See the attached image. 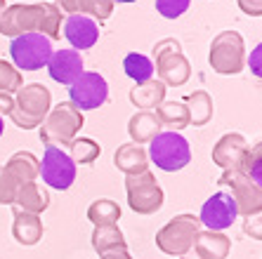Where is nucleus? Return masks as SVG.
<instances>
[{
  "label": "nucleus",
  "instance_id": "obj_33",
  "mask_svg": "<svg viewBox=\"0 0 262 259\" xmlns=\"http://www.w3.org/2000/svg\"><path fill=\"white\" fill-rule=\"evenodd\" d=\"M17 189H19L17 177L5 165H0V205H12L14 196H17Z\"/></svg>",
  "mask_w": 262,
  "mask_h": 259
},
{
  "label": "nucleus",
  "instance_id": "obj_10",
  "mask_svg": "<svg viewBox=\"0 0 262 259\" xmlns=\"http://www.w3.org/2000/svg\"><path fill=\"white\" fill-rule=\"evenodd\" d=\"M38 177H43V184H48L50 189L67 191L76 181V163L61 146H48L38 165Z\"/></svg>",
  "mask_w": 262,
  "mask_h": 259
},
{
  "label": "nucleus",
  "instance_id": "obj_44",
  "mask_svg": "<svg viewBox=\"0 0 262 259\" xmlns=\"http://www.w3.org/2000/svg\"><path fill=\"white\" fill-rule=\"evenodd\" d=\"M45 3H48V0H45Z\"/></svg>",
  "mask_w": 262,
  "mask_h": 259
},
{
  "label": "nucleus",
  "instance_id": "obj_21",
  "mask_svg": "<svg viewBox=\"0 0 262 259\" xmlns=\"http://www.w3.org/2000/svg\"><path fill=\"white\" fill-rule=\"evenodd\" d=\"M161 127L163 125H161L156 111H137L128 123V134L133 139V144L144 146L161 132Z\"/></svg>",
  "mask_w": 262,
  "mask_h": 259
},
{
  "label": "nucleus",
  "instance_id": "obj_1",
  "mask_svg": "<svg viewBox=\"0 0 262 259\" xmlns=\"http://www.w3.org/2000/svg\"><path fill=\"white\" fill-rule=\"evenodd\" d=\"M0 33L5 38H17L21 33H43L50 40L61 36V10L52 3L36 5H10L0 12Z\"/></svg>",
  "mask_w": 262,
  "mask_h": 259
},
{
  "label": "nucleus",
  "instance_id": "obj_5",
  "mask_svg": "<svg viewBox=\"0 0 262 259\" xmlns=\"http://www.w3.org/2000/svg\"><path fill=\"white\" fill-rule=\"evenodd\" d=\"M154 59L156 61V73H159V80L168 87H180L187 80L191 78V64L189 59L182 55V48L180 42L172 40V38H165V40L156 42L154 45Z\"/></svg>",
  "mask_w": 262,
  "mask_h": 259
},
{
  "label": "nucleus",
  "instance_id": "obj_26",
  "mask_svg": "<svg viewBox=\"0 0 262 259\" xmlns=\"http://www.w3.org/2000/svg\"><path fill=\"white\" fill-rule=\"evenodd\" d=\"M38 165H40V160H38L31 151H17V153L5 163V168L17 177L19 184H26V181L38 179Z\"/></svg>",
  "mask_w": 262,
  "mask_h": 259
},
{
  "label": "nucleus",
  "instance_id": "obj_11",
  "mask_svg": "<svg viewBox=\"0 0 262 259\" xmlns=\"http://www.w3.org/2000/svg\"><path fill=\"white\" fill-rule=\"evenodd\" d=\"M220 184L229 189L234 203H236V207H238V215L250 217V215H255V212L262 210V189L257 186V184H253V181L241 172V168L222 170Z\"/></svg>",
  "mask_w": 262,
  "mask_h": 259
},
{
  "label": "nucleus",
  "instance_id": "obj_7",
  "mask_svg": "<svg viewBox=\"0 0 262 259\" xmlns=\"http://www.w3.org/2000/svg\"><path fill=\"white\" fill-rule=\"evenodd\" d=\"M199 231H201L199 217H194V215H177L156 233V247L163 254L182 257L194 247Z\"/></svg>",
  "mask_w": 262,
  "mask_h": 259
},
{
  "label": "nucleus",
  "instance_id": "obj_43",
  "mask_svg": "<svg viewBox=\"0 0 262 259\" xmlns=\"http://www.w3.org/2000/svg\"><path fill=\"white\" fill-rule=\"evenodd\" d=\"M3 10H5V0H0V12H3Z\"/></svg>",
  "mask_w": 262,
  "mask_h": 259
},
{
  "label": "nucleus",
  "instance_id": "obj_32",
  "mask_svg": "<svg viewBox=\"0 0 262 259\" xmlns=\"http://www.w3.org/2000/svg\"><path fill=\"white\" fill-rule=\"evenodd\" d=\"M24 85L21 78V71L14 66L12 61L0 59V92H7V95H17V90Z\"/></svg>",
  "mask_w": 262,
  "mask_h": 259
},
{
  "label": "nucleus",
  "instance_id": "obj_29",
  "mask_svg": "<svg viewBox=\"0 0 262 259\" xmlns=\"http://www.w3.org/2000/svg\"><path fill=\"white\" fill-rule=\"evenodd\" d=\"M88 219L95 226H114L121 219V207L111 198H97L88 207Z\"/></svg>",
  "mask_w": 262,
  "mask_h": 259
},
{
  "label": "nucleus",
  "instance_id": "obj_42",
  "mask_svg": "<svg viewBox=\"0 0 262 259\" xmlns=\"http://www.w3.org/2000/svg\"><path fill=\"white\" fill-rule=\"evenodd\" d=\"M111 3H135V0H111Z\"/></svg>",
  "mask_w": 262,
  "mask_h": 259
},
{
  "label": "nucleus",
  "instance_id": "obj_6",
  "mask_svg": "<svg viewBox=\"0 0 262 259\" xmlns=\"http://www.w3.org/2000/svg\"><path fill=\"white\" fill-rule=\"evenodd\" d=\"M208 61L220 76H236L246 66V42L236 31H222L210 42Z\"/></svg>",
  "mask_w": 262,
  "mask_h": 259
},
{
  "label": "nucleus",
  "instance_id": "obj_38",
  "mask_svg": "<svg viewBox=\"0 0 262 259\" xmlns=\"http://www.w3.org/2000/svg\"><path fill=\"white\" fill-rule=\"evenodd\" d=\"M14 109V95L0 92V115H10Z\"/></svg>",
  "mask_w": 262,
  "mask_h": 259
},
{
  "label": "nucleus",
  "instance_id": "obj_18",
  "mask_svg": "<svg viewBox=\"0 0 262 259\" xmlns=\"http://www.w3.org/2000/svg\"><path fill=\"white\" fill-rule=\"evenodd\" d=\"M12 207H14V210H21V212H31V215H40V212H45L50 207V193H48V189L40 186L38 181H26V184H19Z\"/></svg>",
  "mask_w": 262,
  "mask_h": 259
},
{
  "label": "nucleus",
  "instance_id": "obj_27",
  "mask_svg": "<svg viewBox=\"0 0 262 259\" xmlns=\"http://www.w3.org/2000/svg\"><path fill=\"white\" fill-rule=\"evenodd\" d=\"M156 115L163 127H170L172 132H180L184 127H189V111L184 102H163L159 104Z\"/></svg>",
  "mask_w": 262,
  "mask_h": 259
},
{
  "label": "nucleus",
  "instance_id": "obj_17",
  "mask_svg": "<svg viewBox=\"0 0 262 259\" xmlns=\"http://www.w3.org/2000/svg\"><path fill=\"white\" fill-rule=\"evenodd\" d=\"M191 252L199 259H227L232 252V241L220 231H206L201 229L194 241Z\"/></svg>",
  "mask_w": 262,
  "mask_h": 259
},
{
  "label": "nucleus",
  "instance_id": "obj_22",
  "mask_svg": "<svg viewBox=\"0 0 262 259\" xmlns=\"http://www.w3.org/2000/svg\"><path fill=\"white\" fill-rule=\"evenodd\" d=\"M130 102L140 111H156L159 104L165 102V85L156 78L135 85L133 90H130Z\"/></svg>",
  "mask_w": 262,
  "mask_h": 259
},
{
  "label": "nucleus",
  "instance_id": "obj_16",
  "mask_svg": "<svg viewBox=\"0 0 262 259\" xmlns=\"http://www.w3.org/2000/svg\"><path fill=\"white\" fill-rule=\"evenodd\" d=\"M246 151H248V142H246L244 134L229 132L225 137H220L217 144L213 146V163L220 165L222 170L238 168L246 156Z\"/></svg>",
  "mask_w": 262,
  "mask_h": 259
},
{
  "label": "nucleus",
  "instance_id": "obj_8",
  "mask_svg": "<svg viewBox=\"0 0 262 259\" xmlns=\"http://www.w3.org/2000/svg\"><path fill=\"white\" fill-rule=\"evenodd\" d=\"M52 52V40L43 33H21L12 38L10 45V57L19 71H38L48 66Z\"/></svg>",
  "mask_w": 262,
  "mask_h": 259
},
{
  "label": "nucleus",
  "instance_id": "obj_41",
  "mask_svg": "<svg viewBox=\"0 0 262 259\" xmlns=\"http://www.w3.org/2000/svg\"><path fill=\"white\" fill-rule=\"evenodd\" d=\"M3 132H5V121H3V115H0V137H3Z\"/></svg>",
  "mask_w": 262,
  "mask_h": 259
},
{
  "label": "nucleus",
  "instance_id": "obj_30",
  "mask_svg": "<svg viewBox=\"0 0 262 259\" xmlns=\"http://www.w3.org/2000/svg\"><path fill=\"white\" fill-rule=\"evenodd\" d=\"M69 156H71V160L76 165H90V163H95L99 158V153H102V146L95 142V139H90V137H76V139H71L69 142Z\"/></svg>",
  "mask_w": 262,
  "mask_h": 259
},
{
  "label": "nucleus",
  "instance_id": "obj_37",
  "mask_svg": "<svg viewBox=\"0 0 262 259\" xmlns=\"http://www.w3.org/2000/svg\"><path fill=\"white\" fill-rule=\"evenodd\" d=\"M241 12L250 14V17H262V0H236Z\"/></svg>",
  "mask_w": 262,
  "mask_h": 259
},
{
  "label": "nucleus",
  "instance_id": "obj_12",
  "mask_svg": "<svg viewBox=\"0 0 262 259\" xmlns=\"http://www.w3.org/2000/svg\"><path fill=\"white\" fill-rule=\"evenodd\" d=\"M69 97L78 111H95L109 99V83L97 71H83L69 85Z\"/></svg>",
  "mask_w": 262,
  "mask_h": 259
},
{
  "label": "nucleus",
  "instance_id": "obj_40",
  "mask_svg": "<svg viewBox=\"0 0 262 259\" xmlns=\"http://www.w3.org/2000/svg\"><path fill=\"white\" fill-rule=\"evenodd\" d=\"M180 259H199V257H196V254L189 250V252H187V254H182V257H180Z\"/></svg>",
  "mask_w": 262,
  "mask_h": 259
},
{
  "label": "nucleus",
  "instance_id": "obj_36",
  "mask_svg": "<svg viewBox=\"0 0 262 259\" xmlns=\"http://www.w3.org/2000/svg\"><path fill=\"white\" fill-rule=\"evenodd\" d=\"M246 64L250 66V73H253V76L262 78V42L250 50V55H248V59H246Z\"/></svg>",
  "mask_w": 262,
  "mask_h": 259
},
{
  "label": "nucleus",
  "instance_id": "obj_20",
  "mask_svg": "<svg viewBox=\"0 0 262 259\" xmlns=\"http://www.w3.org/2000/svg\"><path fill=\"white\" fill-rule=\"evenodd\" d=\"M14 210V207H12ZM43 219L40 215H31V212H21L14 210V224H12V236L19 245H36L40 238H43Z\"/></svg>",
  "mask_w": 262,
  "mask_h": 259
},
{
  "label": "nucleus",
  "instance_id": "obj_19",
  "mask_svg": "<svg viewBox=\"0 0 262 259\" xmlns=\"http://www.w3.org/2000/svg\"><path fill=\"white\" fill-rule=\"evenodd\" d=\"M114 165L121 170L123 175H140L144 170H149V153H146L144 146L140 144H121L114 153Z\"/></svg>",
  "mask_w": 262,
  "mask_h": 259
},
{
  "label": "nucleus",
  "instance_id": "obj_2",
  "mask_svg": "<svg viewBox=\"0 0 262 259\" xmlns=\"http://www.w3.org/2000/svg\"><path fill=\"white\" fill-rule=\"evenodd\" d=\"M50 109H52V95L43 83L21 85L14 97V109L10 118L21 130H33L45 121Z\"/></svg>",
  "mask_w": 262,
  "mask_h": 259
},
{
  "label": "nucleus",
  "instance_id": "obj_31",
  "mask_svg": "<svg viewBox=\"0 0 262 259\" xmlns=\"http://www.w3.org/2000/svg\"><path fill=\"white\" fill-rule=\"evenodd\" d=\"M238 168H241V172H244L253 184H257V186L262 189V142L255 146H248V151H246V156Z\"/></svg>",
  "mask_w": 262,
  "mask_h": 259
},
{
  "label": "nucleus",
  "instance_id": "obj_15",
  "mask_svg": "<svg viewBox=\"0 0 262 259\" xmlns=\"http://www.w3.org/2000/svg\"><path fill=\"white\" fill-rule=\"evenodd\" d=\"M83 68H85V64H83L80 52L78 50H71V48L52 52V57H50V61H48L50 78L59 85H71L73 80H78Z\"/></svg>",
  "mask_w": 262,
  "mask_h": 259
},
{
  "label": "nucleus",
  "instance_id": "obj_34",
  "mask_svg": "<svg viewBox=\"0 0 262 259\" xmlns=\"http://www.w3.org/2000/svg\"><path fill=\"white\" fill-rule=\"evenodd\" d=\"M191 0H156V10L165 19H180L189 10Z\"/></svg>",
  "mask_w": 262,
  "mask_h": 259
},
{
  "label": "nucleus",
  "instance_id": "obj_39",
  "mask_svg": "<svg viewBox=\"0 0 262 259\" xmlns=\"http://www.w3.org/2000/svg\"><path fill=\"white\" fill-rule=\"evenodd\" d=\"M99 259H133L128 250H111V252L99 254Z\"/></svg>",
  "mask_w": 262,
  "mask_h": 259
},
{
  "label": "nucleus",
  "instance_id": "obj_23",
  "mask_svg": "<svg viewBox=\"0 0 262 259\" xmlns=\"http://www.w3.org/2000/svg\"><path fill=\"white\" fill-rule=\"evenodd\" d=\"M57 7L67 14H85L95 21H106L114 12L111 0H59Z\"/></svg>",
  "mask_w": 262,
  "mask_h": 259
},
{
  "label": "nucleus",
  "instance_id": "obj_28",
  "mask_svg": "<svg viewBox=\"0 0 262 259\" xmlns=\"http://www.w3.org/2000/svg\"><path fill=\"white\" fill-rule=\"evenodd\" d=\"M123 71H125V76H128L130 80H135V85H140V83L151 80L156 68H154L151 57L140 55V52H130V55H125V59H123Z\"/></svg>",
  "mask_w": 262,
  "mask_h": 259
},
{
  "label": "nucleus",
  "instance_id": "obj_9",
  "mask_svg": "<svg viewBox=\"0 0 262 259\" xmlns=\"http://www.w3.org/2000/svg\"><path fill=\"white\" fill-rule=\"evenodd\" d=\"M125 191H128L130 210L137 215H154L163 207V189L149 170L125 177Z\"/></svg>",
  "mask_w": 262,
  "mask_h": 259
},
{
  "label": "nucleus",
  "instance_id": "obj_13",
  "mask_svg": "<svg viewBox=\"0 0 262 259\" xmlns=\"http://www.w3.org/2000/svg\"><path fill=\"white\" fill-rule=\"evenodd\" d=\"M236 217H238V207L234 203L232 193L217 191L203 203L199 222H201V226L206 231H220L222 233V231L229 229L236 222Z\"/></svg>",
  "mask_w": 262,
  "mask_h": 259
},
{
  "label": "nucleus",
  "instance_id": "obj_3",
  "mask_svg": "<svg viewBox=\"0 0 262 259\" xmlns=\"http://www.w3.org/2000/svg\"><path fill=\"white\" fill-rule=\"evenodd\" d=\"M85 125L83 111H78L71 102H61L50 109L45 121L40 123V142L45 146H67L71 139L78 137L80 127Z\"/></svg>",
  "mask_w": 262,
  "mask_h": 259
},
{
  "label": "nucleus",
  "instance_id": "obj_24",
  "mask_svg": "<svg viewBox=\"0 0 262 259\" xmlns=\"http://www.w3.org/2000/svg\"><path fill=\"white\" fill-rule=\"evenodd\" d=\"M187 111H189V125L203 127L213 121V97L206 90H196L194 95L187 97Z\"/></svg>",
  "mask_w": 262,
  "mask_h": 259
},
{
  "label": "nucleus",
  "instance_id": "obj_25",
  "mask_svg": "<svg viewBox=\"0 0 262 259\" xmlns=\"http://www.w3.org/2000/svg\"><path fill=\"white\" fill-rule=\"evenodd\" d=\"M92 247L97 254L111 252V250H128V243H125V236L118 229V224L114 226H95L92 231Z\"/></svg>",
  "mask_w": 262,
  "mask_h": 259
},
{
  "label": "nucleus",
  "instance_id": "obj_4",
  "mask_svg": "<svg viewBox=\"0 0 262 259\" xmlns=\"http://www.w3.org/2000/svg\"><path fill=\"white\" fill-rule=\"evenodd\" d=\"M149 160L163 172H180L191 163V146L182 132L161 130L149 142Z\"/></svg>",
  "mask_w": 262,
  "mask_h": 259
},
{
  "label": "nucleus",
  "instance_id": "obj_35",
  "mask_svg": "<svg viewBox=\"0 0 262 259\" xmlns=\"http://www.w3.org/2000/svg\"><path fill=\"white\" fill-rule=\"evenodd\" d=\"M244 233L250 236L253 241H262V210L255 212V215H250V217H246Z\"/></svg>",
  "mask_w": 262,
  "mask_h": 259
},
{
  "label": "nucleus",
  "instance_id": "obj_14",
  "mask_svg": "<svg viewBox=\"0 0 262 259\" xmlns=\"http://www.w3.org/2000/svg\"><path fill=\"white\" fill-rule=\"evenodd\" d=\"M64 38L71 42V50H90L99 40V26L85 14H69L64 19Z\"/></svg>",
  "mask_w": 262,
  "mask_h": 259
}]
</instances>
